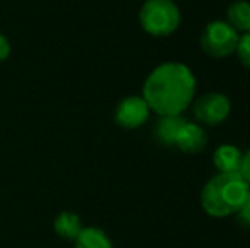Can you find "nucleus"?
<instances>
[{
  "label": "nucleus",
  "mask_w": 250,
  "mask_h": 248,
  "mask_svg": "<svg viewBox=\"0 0 250 248\" xmlns=\"http://www.w3.org/2000/svg\"><path fill=\"white\" fill-rule=\"evenodd\" d=\"M235 218H237L238 225H242L244 228H250V192H249L247 197H245L244 204H242L240 209L237 211Z\"/></svg>",
  "instance_id": "14"
},
{
  "label": "nucleus",
  "mask_w": 250,
  "mask_h": 248,
  "mask_svg": "<svg viewBox=\"0 0 250 248\" xmlns=\"http://www.w3.org/2000/svg\"><path fill=\"white\" fill-rule=\"evenodd\" d=\"M227 22L238 34L250 31V2L247 0H235L227 9Z\"/></svg>",
  "instance_id": "11"
},
{
  "label": "nucleus",
  "mask_w": 250,
  "mask_h": 248,
  "mask_svg": "<svg viewBox=\"0 0 250 248\" xmlns=\"http://www.w3.org/2000/svg\"><path fill=\"white\" fill-rule=\"evenodd\" d=\"M150 107L142 95H129L118 104L114 111V121L125 129H136L150 117Z\"/></svg>",
  "instance_id": "6"
},
{
  "label": "nucleus",
  "mask_w": 250,
  "mask_h": 248,
  "mask_svg": "<svg viewBox=\"0 0 250 248\" xmlns=\"http://www.w3.org/2000/svg\"><path fill=\"white\" fill-rule=\"evenodd\" d=\"M208 145V134L204 128L198 123H186L181 128L177 134V141L175 146L181 150L182 153L188 155H196L201 153Z\"/></svg>",
  "instance_id": "7"
},
{
  "label": "nucleus",
  "mask_w": 250,
  "mask_h": 248,
  "mask_svg": "<svg viewBox=\"0 0 250 248\" xmlns=\"http://www.w3.org/2000/svg\"><path fill=\"white\" fill-rule=\"evenodd\" d=\"M160 119L157 121L153 128V136L160 145L164 146H175L177 141V134L181 128L188 121L181 116H158Z\"/></svg>",
  "instance_id": "8"
},
{
  "label": "nucleus",
  "mask_w": 250,
  "mask_h": 248,
  "mask_svg": "<svg viewBox=\"0 0 250 248\" xmlns=\"http://www.w3.org/2000/svg\"><path fill=\"white\" fill-rule=\"evenodd\" d=\"M235 55L238 57L242 65L247 70H250V31L245 34H240V41H238V46Z\"/></svg>",
  "instance_id": "13"
},
{
  "label": "nucleus",
  "mask_w": 250,
  "mask_h": 248,
  "mask_svg": "<svg viewBox=\"0 0 250 248\" xmlns=\"http://www.w3.org/2000/svg\"><path fill=\"white\" fill-rule=\"evenodd\" d=\"M83 225H82V219H80L79 214L72 211H63L60 212L58 216L55 218L53 221V229L55 233L63 240H75L79 236V233L82 231Z\"/></svg>",
  "instance_id": "10"
},
{
  "label": "nucleus",
  "mask_w": 250,
  "mask_h": 248,
  "mask_svg": "<svg viewBox=\"0 0 250 248\" xmlns=\"http://www.w3.org/2000/svg\"><path fill=\"white\" fill-rule=\"evenodd\" d=\"M75 248H114L112 240L104 229L97 226H83L75 240Z\"/></svg>",
  "instance_id": "12"
},
{
  "label": "nucleus",
  "mask_w": 250,
  "mask_h": 248,
  "mask_svg": "<svg viewBox=\"0 0 250 248\" xmlns=\"http://www.w3.org/2000/svg\"><path fill=\"white\" fill-rule=\"evenodd\" d=\"M230 111V99L221 92H208L192 100V116L198 124L220 126L228 119Z\"/></svg>",
  "instance_id": "5"
},
{
  "label": "nucleus",
  "mask_w": 250,
  "mask_h": 248,
  "mask_svg": "<svg viewBox=\"0 0 250 248\" xmlns=\"http://www.w3.org/2000/svg\"><path fill=\"white\" fill-rule=\"evenodd\" d=\"M142 97L157 116H181L196 97V76L184 63H162L146 76Z\"/></svg>",
  "instance_id": "1"
},
{
  "label": "nucleus",
  "mask_w": 250,
  "mask_h": 248,
  "mask_svg": "<svg viewBox=\"0 0 250 248\" xmlns=\"http://www.w3.org/2000/svg\"><path fill=\"white\" fill-rule=\"evenodd\" d=\"M240 34L227 20H213L203 29L199 38L201 50L211 58H228L235 55Z\"/></svg>",
  "instance_id": "4"
},
{
  "label": "nucleus",
  "mask_w": 250,
  "mask_h": 248,
  "mask_svg": "<svg viewBox=\"0 0 250 248\" xmlns=\"http://www.w3.org/2000/svg\"><path fill=\"white\" fill-rule=\"evenodd\" d=\"M242 150L235 145H220L213 153V163L220 173H237L240 169Z\"/></svg>",
  "instance_id": "9"
},
{
  "label": "nucleus",
  "mask_w": 250,
  "mask_h": 248,
  "mask_svg": "<svg viewBox=\"0 0 250 248\" xmlns=\"http://www.w3.org/2000/svg\"><path fill=\"white\" fill-rule=\"evenodd\" d=\"M238 173L242 175V179L250 186V148L245 150L242 153V160H240V169H238Z\"/></svg>",
  "instance_id": "15"
},
{
  "label": "nucleus",
  "mask_w": 250,
  "mask_h": 248,
  "mask_svg": "<svg viewBox=\"0 0 250 248\" xmlns=\"http://www.w3.org/2000/svg\"><path fill=\"white\" fill-rule=\"evenodd\" d=\"M10 51H12V48H10L9 38L0 33V63H3L10 57Z\"/></svg>",
  "instance_id": "16"
},
{
  "label": "nucleus",
  "mask_w": 250,
  "mask_h": 248,
  "mask_svg": "<svg viewBox=\"0 0 250 248\" xmlns=\"http://www.w3.org/2000/svg\"><path fill=\"white\" fill-rule=\"evenodd\" d=\"M142 29L155 38L170 36L181 24V10L174 0H146L138 12Z\"/></svg>",
  "instance_id": "3"
},
{
  "label": "nucleus",
  "mask_w": 250,
  "mask_h": 248,
  "mask_svg": "<svg viewBox=\"0 0 250 248\" xmlns=\"http://www.w3.org/2000/svg\"><path fill=\"white\" fill-rule=\"evenodd\" d=\"M250 192V186L242 179L240 173H220L213 175L201 191V208L211 218H227L235 216L245 197Z\"/></svg>",
  "instance_id": "2"
}]
</instances>
